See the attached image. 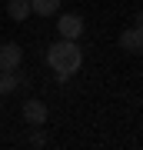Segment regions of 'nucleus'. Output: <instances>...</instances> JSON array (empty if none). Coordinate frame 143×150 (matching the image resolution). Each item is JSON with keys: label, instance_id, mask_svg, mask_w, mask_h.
Wrapping results in <instances>:
<instances>
[{"label": "nucleus", "instance_id": "nucleus-6", "mask_svg": "<svg viewBox=\"0 0 143 150\" xmlns=\"http://www.w3.org/2000/svg\"><path fill=\"white\" fill-rule=\"evenodd\" d=\"M20 83H23V74H17V70H0V93H13Z\"/></svg>", "mask_w": 143, "mask_h": 150}, {"label": "nucleus", "instance_id": "nucleus-7", "mask_svg": "<svg viewBox=\"0 0 143 150\" xmlns=\"http://www.w3.org/2000/svg\"><path fill=\"white\" fill-rule=\"evenodd\" d=\"M7 13H10V20L23 23L30 17V0H7Z\"/></svg>", "mask_w": 143, "mask_h": 150}, {"label": "nucleus", "instance_id": "nucleus-1", "mask_svg": "<svg viewBox=\"0 0 143 150\" xmlns=\"http://www.w3.org/2000/svg\"><path fill=\"white\" fill-rule=\"evenodd\" d=\"M47 64L53 67L57 80L63 83V80H70V77L83 67V47H80L77 40H63V37H60L57 43L47 47Z\"/></svg>", "mask_w": 143, "mask_h": 150}, {"label": "nucleus", "instance_id": "nucleus-5", "mask_svg": "<svg viewBox=\"0 0 143 150\" xmlns=\"http://www.w3.org/2000/svg\"><path fill=\"white\" fill-rule=\"evenodd\" d=\"M120 47L127 50V54H143V27H127L120 33Z\"/></svg>", "mask_w": 143, "mask_h": 150}, {"label": "nucleus", "instance_id": "nucleus-11", "mask_svg": "<svg viewBox=\"0 0 143 150\" xmlns=\"http://www.w3.org/2000/svg\"><path fill=\"white\" fill-rule=\"evenodd\" d=\"M0 97H4V93H0Z\"/></svg>", "mask_w": 143, "mask_h": 150}, {"label": "nucleus", "instance_id": "nucleus-9", "mask_svg": "<svg viewBox=\"0 0 143 150\" xmlns=\"http://www.w3.org/2000/svg\"><path fill=\"white\" fill-rule=\"evenodd\" d=\"M30 147H47V134H43L40 127H37V134L30 137Z\"/></svg>", "mask_w": 143, "mask_h": 150}, {"label": "nucleus", "instance_id": "nucleus-2", "mask_svg": "<svg viewBox=\"0 0 143 150\" xmlns=\"http://www.w3.org/2000/svg\"><path fill=\"white\" fill-rule=\"evenodd\" d=\"M57 33L63 40H80L83 37V17L80 13H60L57 17Z\"/></svg>", "mask_w": 143, "mask_h": 150}, {"label": "nucleus", "instance_id": "nucleus-10", "mask_svg": "<svg viewBox=\"0 0 143 150\" xmlns=\"http://www.w3.org/2000/svg\"><path fill=\"white\" fill-rule=\"evenodd\" d=\"M133 23H137V27H143V10H140L137 17H133Z\"/></svg>", "mask_w": 143, "mask_h": 150}, {"label": "nucleus", "instance_id": "nucleus-8", "mask_svg": "<svg viewBox=\"0 0 143 150\" xmlns=\"http://www.w3.org/2000/svg\"><path fill=\"white\" fill-rule=\"evenodd\" d=\"M30 13L53 17V13H60V0H30Z\"/></svg>", "mask_w": 143, "mask_h": 150}, {"label": "nucleus", "instance_id": "nucleus-4", "mask_svg": "<svg viewBox=\"0 0 143 150\" xmlns=\"http://www.w3.org/2000/svg\"><path fill=\"white\" fill-rule=\"evenodd\" d=\"M23 47L20 43H0V70H20Z\"/></svg>", "mask_w": 143, "mask_h": 150}, {"label": "nucleus", "instance_id": "nucleus-3", "mask_svg": "<svg viewBox=\"0 0 143 150\" xmlns=\"http://www.w3.org/2000/svg\"><path fill=\"white\" fill-rule=\"evenodd\" d=\"M23 120L30 123V127H47L50 107H47L43 100H27V103H23Z\"/></svg>", "mask_w": 143, "mask_h": 150}]
</instances>
